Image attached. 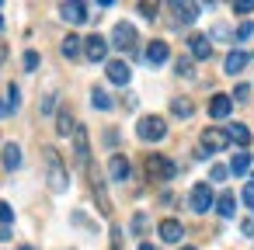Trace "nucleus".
Segmentation results:
<instances>
[{
	"instance_id": "nucleus-25",
	"label": "nucleus",
	"mask_w": 254,
	"mask_h": 250,
	"mask_svg": "<svg viewBox=\"0 0 254 250\" xmlns=\"http://www.w3.org/2000/svg\"><path fill=\"white\" fill-rule=\"evenodd\" d=\"M91 104H94L98 111H108V108H112V98H108L105 91H98V87H94V91H91Z\"/></svg>"
},
{
	"instance_id": "nucleus-27",
	"label": "nucleus",
	"mask_w": 254,
	"mask_h": 250,
	"mask_svg": "<svg viewBox=\"0 0 254 250\" xmlns=\"http://www.w3.org/2000/svg\"><path fill=\"white\" fill-rule=\"evenodd\" d=\"M11 222H14V208H11L7 201H0V226L11 229Z\"/></svg>"
},
{
	"instance_id": "nucleus-5",
	"label": "nucleus",
	"mask_w": 254,
	"mask_h": 250,
	"mask_svg": "<svg viewBox=\"0 0 254 250\" xmlns=\"http://www.w3.org/2000/svg\"><path fill=\"white\" fill-rule=\"evenodd\" d=\"M188 201H191V212H198V215H202V212H209V208L216 205V198H212V188H209L205 181H198V184L191 188V198H188Z\"/></svg>"
},
{
	"instance_id": "nucleus-17",
	"label": "nucleus",
	"mask_w": 254,
	"mask_h": 250,
	"mask_svg": "<svg viewBox=\"0 0 254 250\" xmlns=\"http://www.w3.org/2000/svg\"><path fill=\"white\" fill-rule=\"evenodd\" d=\"M244 66H247V52H226V59H223V70H226L230 77H237Z\"/></svg>"
},
{
	"instance_id": "nucleus-23",
	"label": "nucleus",
	"mask_w": 254,
	"mask_h": 250,
	"mask_svg": "<svg viewBox=\"0 0 254 250\" xmlns=\"http://www.w3.org/2000/svg\"><path fill=\"white\" fill-rule=\"evenodd\" d=\"M171 111H174L178 118H188V115L195 111V104H191L188 98H174V101H171Z\"/></svg>"
},
{
	"instance_id": "nucleus-9",
	"label": "nucleus",
	"mask_w": 254,
	"mask_h": 250,
	"mask_svg": "<svg viewBox=\"0 0 254 250\" xmlns=\"http://www.w3.org/2000/svg\"><path fill=\"white\" fill-rule=\"evenodd\" d=\"M105 73H108V80H112L115 87H126V84H129V77H132V70H129L122 59H112V63L105 66Z\"/></svg>"
},
{
	"instance_id": "nucleus-10",
	"label": "nucleus",
	"mask_w": 254,
	"mask_h": 250,
	"mask_svg": "<svg viewBox=\"0 0 254 250\" xmlns=\"http://www.w3.org/2000/svg\"><path fill=\"white\" fill-rule=\"evenodd\" d=\"M157 233H160V240H164V243H181V236H185V226H181L178 219H164V222L157 226Z\"/></svg>"
},
{
	"instance_id": "nucleus-21",
	"label": "nucleus",
	"mask_w": 254,
	"mask_h": 250,
	"mask_svg": "<svg viewBox=\"0 0 254 250\" xmlns=\"http://www.w3.org/2000/svg\"><path fill=\"white\" fill-rule=\"evenodd\" d=\"M73 129H77V125H73V115H70V111H60V115H56V132H60V136H73Z\"/></svg>"
},
{
	"instance_id": "nucleus-36",
	"label": "nucleus",
	"mask_w": 254,
	"mask_h": 250,
	"mask_svg": "<svg viewBox=\"0 0 254 250\" xmlns=\"http://www.w3.org/2000/svg\"><path fill=\"white\" fill-rule=\"evenodd\" d=\"M240 229H244L247 236H254V219H244V226H240Z\"/></svg>"
},
{
	"instance_id": "nucleus-30",
	"label": "nucleus",
	"mask_w": 254,
	"mask_h": 250,
	"mask_svg": "<svg viewBox=\"0 0 254 250\" xmlns=\"http://www.w3.org/2000/svg\"><path fill=\"white\" fill-rule=\"evenodd\" d=\"M251 35H254V25H251V21H244V25L237 28V39L244 42V39H251Z\"/></svg>"
},
{
	"instance_id": "nucleus-8",
	"label": "nucleus",
	"mask_w": 254,
	"mask_h": 250,
	"mask_svg": "<svg viewBox=\"0 0 254 250\" xmlns=\"http://www.w3.org/2000/svg\"><path fill=\"white\" fill-rule=\"evenodd\" d=\"M60 18L70 21V25H84L91 14H87V4H77V0H66V4H60Z\"/></svg>"
},
{
	"instance_id": "nucleus-39",
	"label": "nucleus",
	"mask_w": 254,
	"mask_h": 250,
	"mask_svg": "<svg viewBox=\"0 0 254 250\" xmlns=\"http://www.w3.org/2000/svg\"><path fill=\"white\" fill-rule=\"evenodd\" d=\"M139 250H157V247H150V243H139Z\"/></svg>"
},
{
	"instance_id": "nucleus-35",
	"label": "nucleus",
	"mask_w": 254,
	"mask_h": 250,
	"mask_svg": "<svg viewBox=\"0 0 254 250\" xmlns=\"http://www.w3.org/2000/svg\"><path fill=\"white\" fill-rule=\"evenodd\" d=\"M226 174H230V170H226V167H219V163H216V167H212V174H209V177H212V181H223V177H226Z\"/></svg>"
},
{
	"instance_id": "nucleus-32",
	"label": "nucleus",
	"mask_w": 254,
	"mask_h": 250,
	"mask_svg": "<svg viewBox=\"0 0 254 250\" xmlns=\"http://www.w3.org/2000/svg\"><path fill=\"white\" fill-rule=\"evenodd\" d=\"M178 77H191V59H178Z\"/></svg>"
},
{
	"instance_id": "nucleus-6",
	"label": "nucleus",
	"mask_w": 254,
	"mask_h": 250,
	"mask_svg": "<svg viewBox=\"0 0 254 250\" xmlns=\"http://www.w3.org/2000/svg\"><path fill=\"white\" fill-rule=\"evenodd\" d=\"M112 46H115V49L132 52V49H136V28H132V25H126V21H119V25H115V32H112Z\"/></svg>"
},
{
	"instance_id": "nucleus-34",
	"label": "nucleus",
	"mask_w": 254,
	"mask_h": 250,
	"mask_svg": "<svg viewBox=\"0 0 254 250\" xmlns=\"http://www.w3.org/2000/svg\"><path fill=\"white\" fill-rule=\"evenodd\" d=\"M233 98H237V101H247V98H251V87H247V84H240V87H237V94H233Z\"/></svg>"
},
{
	"instance_id": "nucleus-15",
	"label": "nucleus",
	"mask_w": 254,
	"mask_h": 250,
	"mask_svg": "<svg viewBox=\"0 0 254 250\" xmlns=\"http://www.w3.org/2000/svg\"><path fill=\"white\" fill-rule=\"evenodd\" d=\"M108 174H112V181H129V160L122 153H115L108 160Z\"/></svg>"
},
{
	"instance_id": "nucleus-40",
	"label": "nucleus",
	"mask_w": 254,
	"mask_h": 250,
	"mask_svg": "<svg viewBox=\"0 0 254 250\" xmlns=\"http://www.w3.org/2000/svg\"><path fill=\"white\" fill-rule=\"evenodd\" d=\"M0 28H4V14H0Z\"/></svg>"
},
{
	"instance_id": "nucleus-33",
	"label": "nucleus",
	"mask_w": 254,
	"mask_h": 250,
	"mask_svg": "<svg viewBox=\"0 0 254 250\" xmlns=\"http://www.w3.org/2000/svg\"><path fill=\"white\" fill-rule=\"evenodd\" d=\"M139 11H143V18H150V21L157 18V4H139Z\"/></svg>"
},
{
	"instance_id": "nucleus-18",
	"label": "nucleus",
	"mask_w": 254,
	"mask_h": 250,
	"mask_svg": "<svg viewBox=\"0 0 254 250\" xmlns=\"http://www.w3.org/2000/svg\"><path fill=\"white\" fill-rule=\"evenodd\" d=\"M216 212H219L223 219H233V212H237V198H233V191H223V195L216 198Z\"/></svg>"
},
{
	"instance_id": "nucleus-14",
	"label": "nucleus",
	"mask_w": 254,
	"mask_h": 250,
	"mask_svg": "<svg viewBox=\"0 0 254 250\" xmlns=\"http://www.w3.org/2000/svg\"><path fill=\"white\" fill-rule=\"evenodd\" d=\"M73 143H77V160H80V167H91V150H87V132L77 125L73 129Z\"/></svg>"
},
{
	"instance_id": "nucleus-4",
	"label": "nucleus",
	"mask_w": 254,
	"mask_h": 250,
	"mask_svg": "<svg viewBox=\"0 0 254 250\" xmlns=\"http://www.w3.org/2000/svg\"><path fill=\"white\" fill-rule=\"evenodd\" d=\"M146 174H150L153 181H171V177L178 174V167H174L167 156H160V153H150V156H146Z\"/></svg>"
},
{
	"instance_id": "nucleus-38",
	"label": "nucleus",
	"mask_w": 254,
	"mask_h": 250,
	"mask_svg": "<svg viewBox=\"0 0 254 250\" xmlns=\"http://www.w3.org/2000/svg\"><path fill=\"white\" fill-rule=\"evenodd\" d=\"M4 115H11V111H7V104H4V101H0V118H4Z\"/></svg>"
},
{
	"instance_id": "nucleus-7",
	"label": "nucleus",
	"mask_w": 254,
	"mask_h": 250,
	"mask_svg": "<svg viewBox=\"0 0 254 250\" xmlns=\"http://www.w3.org/2000/svg\"><path fill=\"white\" fill-rule=\"evenodd\" d=\"M80 49H84V56H87L91 63H105V56H108V42H105L101 35H87Z\"/></svg>"
},
{
	"instance_id": "nucleus-37",
	"label": "nucleus",
	"mask_w": 254,
	"mask_h": 250,
	"mask_svg": "<svg viewBox=\"0 0 254 250\" xmlns=\"http://www.w3.org/2000/svg\"><path fill=\"white\" fill-rule=\"evenodd\" d=\"M7 59V46H0V63H4Z\"/></svg>"
},
{
	"instance_id": "nucleus-26",
	"label": "nucleus",
	"mask_w": 254,
	"mask_h": 250,
	"mask_svg": "<svg viewBox=\"0 0 254 250\" xmlns=\"http://www.w3.org/2000/svg\"><path fill=\"white\" fill-rule=\"evenodd\" d=\"M4 104H7V111H18V104H21V91H18L14 84L7 87V101H4Z\"/></svg>"
},
{
	"instance_id": "nucleus-12",
	"label": "nucleus",
	"mask_w": 254,
	"mask_h": 250,
	"mask_svg": "<svg viewBox=\"0 0 254 250\" xmlns=\"http://www.w3.org/2000/svg\"><path fill=\"white\" fill-rule=\"evenodd\" d=\"M188 49H191L195 59H209V56H212V42H209V35H191V39H188Z\"/></svg>"
},
{
	"instance_id": "nucleus-42",
	"label": "nucleus",
	"mask_w": 254,
	"mask_h": 250,
	"mask_svg": "<svg viewBox=\"0 0 254 250\" xmlns=\"http://www.w3.org/2000/svg\"><path fill=\"white\" fill-rule=\"evenodd\" d=\"M21 250H35V247H21Z\"/></svg>"
},
{
	"instance_id": "nucleus-1",
	"label": "nucleus",
	"mask_w": 254,
	"mask_h": 250,
	"mask_svg": "<svg viewBox=\"0 0 254 250\" xmlns=\"http://www.w3.org/2000/svg\"><path fill=\"white\" fill-rule=\"evenodd\" d=\"M46 153V177H49V188L53 191H66V184H70V177H66V167H63V160H60V153L49 146V150H42Z\"/></svg>"
},
{
	"instance_id": "nucleus-3",
	"label": "nucleus",
	"mask_w": 254,
	"mask_h": 250,
	"mask_svg": "<svg viewBox=\"0 0 254 250\" xmlns=\"http://www.w3.org/2000/svg\"><path fill=\"white\" fill-rule=\"evenodd\" d=\"M226 132L223 129H205L202 132V139H198V153L195 156H209V153H219V150H226Z\"/></svg>"
},
{
	"instance_id": "nucleus-31",
	"label": "nucleus",
	"mask_w": 254,
	"mask_h": 250,
	"mask_svg": "<svg viewBox=\"0 0 254 250\" xmlns=\"http://www.w3.org/2000/svg\"><path fill=\"white\" fill-rule=\"evenodd\" d=\"M35 66H39V52H25V70L32 73Z\"/></svg>"
},
{
	"instance_id": "nucleus-11",
	"label": "nucleus",
	"mask_w": 254,
	"mask_h": 250,
	"mask_svg": "<svg viewBox=\"0 0 254 250\" xmlns=\"http://www.w3.org/2000/svg\"><path fill=\"white\" fill-rule=\"evenodd\" d=\"M167 56H171V49H167V42H160V39H153V42L146 46V63H150V66H160V63H167Z\"/></svg>"
},
{
	"instance_id": "nucleus-2",
	"label": "nucleus",
	"mask_w": 254,
	"mask_h": 250,
	"mask_svg": "<svg viewBox=\"0 0 254 250\" xmlns=\"http://www.w3.org/2000/svg\"><path fill=\"white\" fill-rule=\"evenodd\" d=\"M136 136H139L143 143H160V139L167 136V122H164L160 115H146V118H139Z\"/></svg>"
},
{
	"instance_id": "nucleus-20",
	"label": "nucleus",
	"mask_w": 254,
	"mask_h": 250,
	"mask_svg": "<svg viewBox=\"0 0 254 250\" xmlns=\"http://www.w3.org/2000/svg\"><path fill=\"white\" fill-rule=\"evenodd\" d=\"M4 167H7V170H18V167H21V146H18V143H7V146H4Z\"/></svg>"
},
{
	"instance_id": "nucleus-41",
	"label": "nucleus",
	"mask_w": 254,
	"mask_h": 250,
	"mask_svg": "<svg viewBox=\"0 0 254 250\" xmlns=\"http://www.w3.org/2000/svg\"><path fill=\"white\" fill-rule=\"evenodd\" d=\"M181 250H195V247H181Z\"/></svg>"
},
{
	"instance_id": "nucleus-29",
	"label": "nucleus",
	"mask_w": 254,
	"mask_h": 250,
	"mask_svg": "<svg viewBox=\"0 0 254 250\" xmlns=\"http://www.w3.org/2000/svg\"><path fill=\"white\" fill-rule=\"evenodd\" d=\"M233 11H237V14H251V11H254V0H237Z\"/></svg>"
},
{
	"instance_id": "nucleus-22",
	"label": "nucleus",
	"mask_w": 254,
	"mask_h": 250,
	"mask_svg": "<svg viewBox=\"0 0 254 250\" xmlns=\"http://www.w3.org/2000/svg\"><path fill=\"white\" fill-rule=\"evenodd\" d=\"M80 42H84V39L66 35V39H63V56H66V59H77V56H80Z\"/></svg>"
},
{
	"instance_id": "nucleus-19",
	"label": "nucleus",
	"mask_w": 254,
	"mask_h": 250,
	"mask_svg": "<svg viewBox=\"0 0 254 250\" xmlns=\"http://www.w3.org/2000/svg\"><path fill=\"white\" fill-rule=\"evenodd\" d=\"M226 139H230V143H237V146H247V143H251V129L237 122V125H230V129H226Z\"/></svg>"
},
{
	"instance_id": "nucleus-13",
	"label": "nucleus",
	"mask_w": 254,
	"mask_h": 250,
	"mask_svg": "<svg viewBox=\"0 0 254 250\" xmlns=\"http://www.w3.org/2000/svg\"><path fill=\"white\" fill-rule=\"evenodd\" d=\"M230 111H233V98H230V94H216V98L209 101V115H212V118H226Z\"/></svg>"
},
{
	"instance_id": "nucleus-28",
	"label": "nucleus",
	"mask_w": 254,
	"mask_h": 250,
	"mask_svg": "<svg viewBox=\"0 0 254 250\" xmlns=\"http://www.w3.org/2000/svg\"><path fill=\"white\" fill-rule=\"evenodd\" d=\"M240 198H244V205H247V208H254V181H251V184H244V195H240Z\"/></svg>"
},
{
	"instance_id": "nucleus-16",
	"label": "nucleus",
	"mask_w": 254,
	"mask_h": 250,
	"mask_svg": "<svg viewBox=\"0 0 254 250\" xmlns=\"http://www.w3.org/2000/svg\"><path fill=\"white\" fill-rule=\"evenodd\" d=\"M171 11L178 14V21H181V25H191V21L198 18V4H181V0H174Z\"/></svg>"
},
{
	"instance_id": "nucleus-24",
	"label": "nucleus",
	"mask_w": 254,
	"mask_h": 250,
	"mask_svg": "<svg viewBox=\"0 0 254 250\" xmlns=\"http://www.w3.org/2000/svg\"><path fill=\"white\" fill-rule=\"evenodd\" d=\"M247 167H251V153H233V160H230V170L240 177V174H247Z\"/></svg>"
}]
</instances>
